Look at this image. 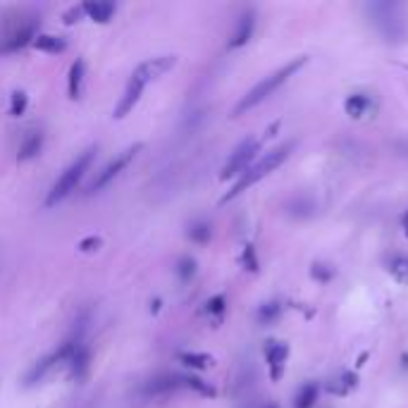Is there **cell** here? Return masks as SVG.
<instances>
[{"mask_svg": "<svg viewBox=\"0 0 408 408\" xmlns=\"http://www.w3.org/2000/svg\"><path fill=\"white\" fill-rule=\"evenodd\" d=\"M291 148H294V144L289 141V144H282L280 148H275V150H270V153H265L263 158L258 160V163H253L244 174H239V179L234 181V186H231V189L223 196V203H229L231 199H236L239 194H244L249 186L258 184V181L268 177L270 172H275V170L280 168V165L284 163L286 158H289Z\"/></svg>", "mask_w": 408, "mask_h": 408, "instance_id": "1", "label": "cell"}, {"mask_svg": "<svg viewBox=\"0 0 408 408\" xmlns=\"http://www.w3.org/2000/svg\"><path fill=\"white\" fill-rule=\"evenodd\" d=\"M308 63V58L306 55H301V58H296V60H291V63H286L284 67H280L277 72H272L270 77H265V79H260L258 84H256L253 89L249 91V93L244 95V98L236 103V108H234V115H244L246 110H251V108H256L258 103H263L268 95L275 93L277 89L282 87V84L286 82V79L291 77V74H296L299 72L304 65Z\"/></svg>", "mask_w": 408, "mask_h": 408, "instance_id": "2", "label": "cell"}, {"mask_svg": "<svg viewBox=\"0 0 408 408\" xmlns=\"http://www.w3.org/2000/svg\"><path fill=\"white\" fill-rule=\"evenodd\" d=\"M38 29H41V19L36 12H27L22 10L17 19H10L5 24V32L0 34V53H17L19 48H24L27 43H32L38 36Z\"/></svg>", "mask_w": 408, "mask_h": 408, "instance_id": "3", "label": "cell"}, {"mask_svg": "<svg viewBox=\"0 0 408 408\" xmlns=\"http://www.w3.org/2000/svg\"><path fill=\"white\" fill-rule=\"evenodd\" d=\"M93 158H95V148L84 150V153L79 155V158L74 160V163L69 165V168L65 170L63 174H60V179L55 181L53 189L48 191V199H45V205H48V208H50V205H58L60 201H65L74 189H77V184L84 179V174L89 172Z\"/></svg>", "mask_w": 408, "mask_h": 408, "instance_id": "4", "label": "cell"}, {"mask_svg": "<svg viewBox=\"0 0 408 408\" xmlns=\"http://www.w3.org/2000/svg\"><path fill=\"white\" fill-rule=\"evenodd\" d=\"M260 144H263V141L253 139V136L241 141V144L234 148V153L229 155V160H227V165L223 168L220 179L227 181V179H234V177H239V174H244L246 170L251 168V163H253L256 153L260 150Z\"/></svg>", "mask_w": 408, "mask_h": 408, "instance_id": "5", "label": "cell"}, {"mask_svg": "<svg viewBox=\"0 0 408 408\" xmlns=\"http://www.w3.org/2000/svg\"><path fill=\"white\" fill-rule=\"evenodd\" d=\"M144 148L141 144H134V146H129V148H124L122 153H117L113 160H110L108 165H105L103 170H100L98 174H95V179L91 181V186H89V194H95V191H103L108 184H113L115 177H120V172H122L124 168H127L129 163L136 158V153Z\"/></svg>", "mask_w": 408, "mask_h": 408, "instance_id": "6", "label": "cell"}, {"mask_svg": "<svg viewBox=\"0 0 408 408\" xmlns=\"http://www.w3.org/2000/svg\"><path fill=\"white\" fill-rule=\"evenodd\" d=\"M74 344L77 341H65L60 349H55L53 354H48L45 359H41L38 363H34V367L27 372V377H24V385L27 387H34V385H38V382L43 380L45 375H48L53 367H58L60 363H67V359L72 356V351H74Z\"/></svg>", "mask_w": 408, "mask_h": 408, "instance_id": "7", "label": "cell"}, {"mask_svg": "<svg viewBox=\"0 0 408 408\" xmlns=\"http://www.w3.org/2000/svg\"><path fill=\"white\" fill-rule=\"evenodd\" d=\"M286 359H289V346L284 341H268L265 344V361H268V370H270V380L280 382L284 375Z\"/></svg>", "mask_w": 408, "mask_h": 408, "instance_id": "8", "label": "cell"}, {"mask_svg": "<svg viewBox=\"0 0 408 408\" xmlns=\"http://www.w3.org/2000/svg\"><path fill=\"white\" fill-rule=\"evenodd\" d=\"M174 63H177L174 55H160V58H150V60H146V63H141L132 74H136V77L148 84V82H153V79L163 77L168 69H172Z\"/></svg>", "mask_w": 408, "mask_h": 408, "instance_id": "9", "label": "cell"}, {"mask_svg": "<svg viewBox=\"0 0 408 408\" xmlns=\"http://www.w3.org/2000/svg\"><path fill=\"white\" fill-rule=\"evenodd\" d=\"M146 87H148V84H146L144 79H139L136 74H132V77H129L127 89H124V95L120 98L117 108H115V117H117V120L127 117V115L136 108V103L141 100V93H144Z\"/></svg>", "mask_w": 408, "mask_h": 408, "instance_id": "10", "label": "cell"}, {"mask_svg": "<svg viewBox=\"0 0 408 408\" xmlns=\"http://www.w3.org/2000/svg\"><path fill=\"white\" fill-rule=\"evenodd\" d=\"M179 389H189V375H160L155 380H150L144 392L148 396H160Z\"/></svg>", "mask_w": 408, "mask_h": 408, "instance_id": "11", "label": "cell"}, {"mask_svg": "<svg viewBox=\"0 0 408 408\" xmlns=\"http://www.w3.org/2000/svg\"><path fill=\"white\" fill-rule=\"evenodd\" d=\"M89 363H91V354L89 349L82 344V341L77 339V344H74V351L72 356L67 359V367H69V377H72L74 382H84L89 375Z\"/></svg>", "mask_w": 408, "mask_h": 408, "instance_id": "12", "label": "cell"}, {"mask_svg": "<svg viewBox=\"0 0 408 408\" xmlns=\"http://www.w3.org/2000/svg\"><path fill=\"white\" fill-rule=\"evenodd\" d=\"M253 29H256V12L253 10H246L239 17V22H236V29L229 38V48H241V45L249 43L251 36H253Z\"/></svg>", "mask_w": 408, "mask_h": 408, "instance_id": "13", "label": "cell"}, {"mask_svg": "<svg viewBox=\"0 0 408 408\" xmlns=\"http://www.w3.org/2000/svg\"><path fill=\"white\" fill-rule=\"evenodd\" d=\"M84 12L89 14L93 22L98 24H108L110 19H113L115 10H117V5L115 3H108V0H87V3L82 5Z\"/></svg>", "mask_w": 408, "mask_h": 408, "instance_id": "14", "label": "cell"}, {"mask_svg": "<svg viewBox=\"0 0 408 408\" xmlns=\"http://www.w3.org/2000/svg\"><path fill=\"white\" fill-rule=\"evenodd\" d=\"M84 74H87V63L82 58H77L69 67V79H67V91L69 98L79 100L82 98V87H84Z\"/></svg>", "mask_w": 408, "mask_h": 408, "instance_id": "15", "label": "cell"}, {"mask_svg": "<svg viewBox=\"0 0 408 408\" xmlns=\"http://www.w3.org/2000/svg\"><path fill=\"white\" fill-rule=\"evenodd\" d=\"M41 148H43V134L41 132H29L22 139V144H19L17 158L22 160V163H27V160L36 158V155L41 153Z\"/></svg>", "mask_w": 408, "mask_h": 408, "instance_id": "16", "label": "cell"}, {"mask_svg": "<svg viewBox=\"0 0 408 408\" xmlns=\"http://www.w3.org/2000/svg\"><path fill=\"white\" fill-rule=\"evenodd\" d=\"M370 108H372V100L367 98V95H363V93L349 95V98H346V103H344V110H346V115H349L351 120L365 117V115L370 113Z\"/></svg>", "mask_w": 408, "mask_h": 408, "instance_id": "17", "label": "cell"}, {"mask_svg": "<svg viewBox=\"0 0 408 408\" xmlns=\"http://www.w3.org/2000/svg\"><path fill=\"white\" fill-rule=\"evenodd\" d=\"M32 45L43 50V53H63V50L67 48V38L55 36V34H38L32 41Z\"/></svg>", "mask_w": 408, "mask_h": 408, "instance_id": "18", "label": "cell"}, {"mask_svg": "<svg viewBox=\"0 0 408 408\" xmlns=\"http://www.w3.org/2000/svg\"><path fill=\"white\" fill-rule=\"evenodd\" d=\"M317 399V385L315 382H306L294 396V406L296 408H313Z\"/></svg>", "mask_w": 408, "mask_h": 408, "instance_id": "19", "label": "cell"}, {"mask_svg": "<svg viewBox=\"0 0 408 408\" xmlns=\"http://www.w3.org/2000/svg\"><path fill=\"white\" fill-rule=\"evenodd\" d=\"M179 361L184 363V365L194 367V370H205V367L213 365V356L208 354H196V351H181L179 354Z\"/></svg>", "mask_w": 408, "mask_h": 408, "instance_id": "20", "label": "cell"}, {"mask_svg": "<svg viewBox=\"0 0 408 408\" xmlns=\"http://www.w3.org/2000/svg\"><path fill=\"white\" fill-rule=\"evenodd\" d=\"M356 387V375L354 372H341V377H337V380H332L330 385H327V389L332 392V394H349L351 389Z\"/></svg>", "mask_w": 408, "mask_h": 408, "instance_id": "21", "label": "cell"}, {"mask_svg": "<svg viewBox=\"0 0 408 408\" xmlns=\"http://www.w3.org/2000/svg\"><path fill=\"white\" fill-rule=\"evenodd\" d=\"M389 275L394 277L399 284H408V258L406 256H396V258H392Z\"/></svg>", "mask_w": 408, "mask_h": 408, "instance_id": "22", "label": "cell"}, {"mask_svg": "<svg viewBox=\"0 0 408 408\" xmlns=\"http://www.w3.org/2000/svg\"><path fill=\"white\" fill-rule=\"evenodd\" d=\"M27 108H29V95L24 91H14L12 98H10V113H12V117H22L27 113Z\"/></svg>", "mask_w": 408, "mask_h": 408, "instance_id": "23", "label": "cell"}, {"mask_svg": "<svg viewBox=\"0 0 408 408\" xmlns=\"http://www.w3.org/2000/svg\"><path fill=\"white\" fill-rule=\"evenodd\" d=\"M210 234H213V229H210V225L203 223V220H201V223H194L189 229V239L196 241V244H205V241H210Z\"/></svg>", "mask_w": 408, "mask_h": 408, "instance_id": "24", "label": "cell"}, {"mask_svg": "<svg viewBox=\"0 0 408 408\" xmlns=\"http://www.w3.org/2000/svg\"><path fill=\"white\" fill-rule=\"evenodd\" d=\"M241 265H244V268L249 270V272H258V268H260V265H258V256H256V249L251 244L246 246L244 253H241Z\"/></svg>", "mask_w": 408, "mask_h": 408, "instance_id": "25", "label": "cell"}, {"mask_svg": "<svg viewBox=\"0 0 408 408\" xmlns=\"http://www.w3.org/2000/svg\"><path fill=\"white\" fill-rule=\"evenodd\" d=\"M177 272H179L181 280L189 282L191 277L196 275V260H194V258H189V256H184V258L179 260V265H177Z\"/></svg>", "mask_w": 408, "mask_h": 408, "instance_id": "26", "label": "cell"}, {"mask_svg": "<svg viewBox=\"0 0 408 408\" xmlns=\"http://www.w3.org/2000/svg\"><path fill=\"white\" fill-rule=\"evenodd\" d=\"M280 304H265V306H260V310H258V320L260 322H272V320H277L280 317Z\"/></svg>", "mask_w": 408, "mask_h": 408, "instance_id": "27", "label": "cell"}, {"mask_svg": "<svg viewBox=\"0 0 408 408\" xmlns=\"http://www.w3.org/2000/svg\"><path fill=\"white\" fill-rule=\"evenodd\" d=\"M100 246H103V239H100V236H87V239L79 241V251H82V253H93V251H98Z\"/></svg>", "mask_w": 408, "mask_h": 408, "instance_id": "28", "label": "cell"}, {"mask_svg": "<svg viewBox=\"0 0 408 408\" xmlns=\"http://www.w3.org/2000/svg\"><path fill=\"white\" fill-rule=\"evenodd\" d=\"M205 310H208L210 315H223L225 313V296H213V299L205 304Z\"/></svg>", "mask_w": 408, "mask_h": 408, "instance_id": "29", "label": "cell"}, {"mask_svg": "<svg viewBox=\"0 0 408 408\" xmlns=\"http://www.w3.org/2000/svg\"><path fill=\"white\" fill-rule=\"evenodd\" d=\"M310 275H313L315 280H320V282H330L332 277H335V270L327 268V265H322V263H315L313 270H310Z\"/></svg>", "mask_w": 408, "mask_h": 408, "instance_id": "30", "label": "cell"}, {"mask_svg": "<svg viewBox=\"0 0 408 408\" xmlns=\"http://www.w3.org/2000/svg\"><path fill=\"white\" fill-rule=\"evenodd\" d=\"M84 14H87V12H84L82 5H74V8H69L67 12L63 14V19H65V24H74V22H79Z\"/></svg>", "mask_w": 408, "mask_h": 408, "instance_id": "31", "label": "cell"}, {"mask_svg": "<svg viewBox=\"0 0 408 408\" xmlns=\"http://www.w3.org/2000/svg\"><path fill=\"white\" fill-rule=\"evenodd\" d=\"M401 223H404V229H406V236H408V213H404V218H401Z\"/></svg>", "mask_w": 408, "mask_h": 408, "instance_id": "32", "label": "cell"}, {"mask_svg": "<svg viewBox=\"0 0 408 408\" xmlns=\"http://www.w3.org/2000/svg\"><path fill=\"white\" fill-rule=\"evenodd\" d=\"M263 408H280V406H275V404H268V406H263Z\"/></svg>", "mask_w": 408, "mask_h": 408, "instance_id": "33", "label": "cell"}]
</instances>
